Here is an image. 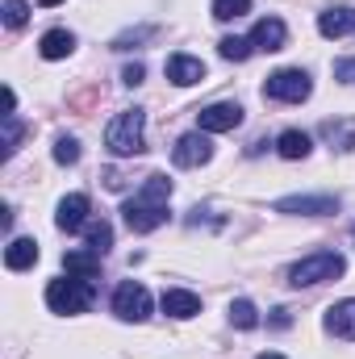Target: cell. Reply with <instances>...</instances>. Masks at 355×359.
Returning <instances> with one entry per match:
<instances>
[{
    "label": "cell",
    "mask_w": 355,
    "mask_h": 359,
    "mask_svg": "<svg viewBox=\"0 0 355 359\" xmlns=\"http://www.w3.org/2000/svg\"><path fill=\"white\" fill-rule=\"evenodd\" d=\"M168 196H172V180L168 176H147V184L121 205V213H126V226L134 230V234H151V230H159L163 222H168Z\"/></svg>",
    "instance_id": "1"
},
{
    "label": "cell",
    "mask_w": 355,
    "mask_h": 359,
    "mask_svg": "<svg viewBox=\"0 0 355 359\" xmlns=\"http://www.w3.org/2000/svg\"><path fill=\"white\" fill-rule=\"evenodd\" d=\"M105 147L117 159L142 155L147 151V113L142 109H121L109 126H105Z\"/></svg>",
    "instance_id": "2"
},
{
    "label": "cell",
    "mask_w": 355,
    "mask_h": 359,
    "mask_svg": "<svg viewBox=\"0 0 355 359\" xmlns=\"http://www.w3.org/2000/svg\"><path fill=\"white\" fill-rule=\"evenodd\" d=\"M343 268H347V259H343L339 251H318V255H305L301 264L288 268V284H293V288H314V284H322V280H339Z\"/></svg>",
    "instance_id": "3"
},
{
    "label": "cell",
    "mask_w": 355,
    "mask_h": 359,
    "mask_svg": "<svg viewBox=\"0 0 355 359\" xmlns=\"http://www.w3.org/2000/svg\"><path fill=\"white\" fill-rule=\"evenodd\" d=\"M92 280H80V276H63V280H51L46 284V305L51 313H84L92 305Z\"/></svg>",
    "instance_id": "4"
},
{
    "label": "cell",
    "mask_w": 355,
    "mask_h": 359,
    "mask_svg": "<svg viewBox=\"0 0 355 359\" xmlns=\"http://www.w3.org/2000/svg\"><path fill=\"white\" fill-rule=\"evenodd\" d=\"M309 92H314V84H309V76L301 67H284V72L267 76V84H264L267 100H284V104H301Z\"/></svg>",
    "instance_id": "5"
},
{
    "label": "cell",
    "mask_w": 355,
    "mask_h": 359,
    "mask_svg": "<svg viewBox=\"0 0 355 359\" xmlns=\"http://www.w3.org/2000/svg\"><path fill=\"white\" fill-rule=\"evenodd\" d=\"M113 313L121 322H147L151 318V292L138 280H121L117 292H113Z\"/></svg>",
    "instance_id": "6"
},
{
    "label": "cell",
    "mask_w": 355,
    "mask_h": 359,
    "mask_svg": "<svg viewBox=\"0 0 355 359\" xmlns=\"http://www.w3.org/2000/svg\"><path fill=\"white\" fill-rule=\"evenodd\" d=\"M196 126H201L205 134H226V130L243 126V109H239L234 100H217V104H205V109L196 113Z\"/></svg>",
    "instance_id": "7"
},
{
    "label": "cell",
    "mask_w": 355,
    "mask_h": 359,
    "mask_svg": "<svg viewBox=\"0 0 355 359\" xmlns=\"http://www.w3.org/2000/svg\"><path fill=\"white\" fill-rule=\"evenodd\" d=\"M172 159H176V168H201V163H209V159H213V142H209V134H205V130L184 134L176 147H172Z\"/></svg>",
    "instance_id": "8"
},
{
    "label": "cell",
    "mask_w": 355,
    "mask_h": 359,
    "mask_svg": "<svg viewBox=\"0 0 355 359\" xmlns=\"http://www.w3.org/2000/svg\"><path fill=\"white\" fill-rule=\"evenodd\" d=\"M276 213H305V217H326L339 213V196H280Z\"/></svg>",
    "instance_id": "9"
},
{
    "label": "cell",
    "mask_w": 355,
    "mask_h": 359,
    "mask_svg": "<svg viewBox=\"0 0 355 359\" xmlns=\"http://www.w3.org/2000/svg\"><path fill=\"white\" fill-rule=\"evenodd\" d=\"M55 226H59L63 234H80V230L88 226V196H84V192L63 196V201H59V213H55Z\"/></svg>",
    "instance_id": "10"
},
{
    "label": "cell",
    "mask_w": 355,
    "mask_h": 359,
    "mask_svg": "<svg viewBox=\"0 0 355 359\" xmlns=\"http://www.w3.org/2000/svg\"><path fill=\"white\" fill-rule=\"evenodd\" d=\"M284 42H288V25L280 21V17H264V21H255V29H251V46L255 50H284Z\"/></svg>",
    "instance_id": "11"
},
{
    "label": "cell",
    "mask_w": 355,
    "mask_h": 359,
    "mask_svg": "<svg viewBox=\"0 0 355 359\" xmlns=\"http://www.w3.org/2000/svg\"><path fill=\"white\" fill-rule=\"evenodd\" d=\"M318 29H322V38H347V34H355V8L351 4H335L326 13H318Z\"/></svg>",
    "instance_id": "12"
},
{
    "label": "cell",
    "mask_w": 355,
    "mask_h": 359,
    "mask_svg": "<svg viewBox=\"0 0 355 359\" xmlns=\"http://www.w3.org/2000/svg\"><path fill=\"white\" fill-rule=\"evenodd\" d=\"M326 334L355 343V297H347V301H339V305L326 309Z\"/></svg>",
    "instance_id": "13"
},
{
    "label": "cell",
    "mask_w": 355,
    "mask_h": 359,
    "mask_svg": "<svg viewBox=\"0 0 355 359\" xmlns=\"http://www.w3.org/2000/svg\"><path fill=\"white\" fill-rule=\"evenodd\" d=\"M168 80H172L176 88H192V84L205 80V63L192 59V55H172V59H168Z\"/></svg>",
    "instance_id": "14"
},
{
    "label": "cell",
    "mask_w": 355,
    "mask_h": 359,
    "mask_svg": "<svg viewBox=\"0 0 355 359\" xmlns=\"http://www.w3.org/2000/svg\"><path fill=\"white\" fill-rule=\"evenodd\" d=\"M159 305H163V313H168V318H176V322H188V318H196V313H201V297H196V292H188V288H168Z\"/></svg>",
    "instance_id": "15"
},
{
    "label": "cell",
    "mask_w": 355,
    "mask_h": 359,
    "mask_svg": "<svg viewBox=\"0 0 355 359\" xmlns=\"http://www.w3.org/2000/svg\"><path fill=\"white\" fill-rule=\"evenodd\" d=\"M4 264H8V271H25L38 264V243L34 238H13L8 247H4Z\"/></svg>",
    "instance_id": "16"
},
{
    "label": "cell",
    "mask_w": 355,
    "mask_h": 359,
    "mask_svg": "<svg viewBox=\"0 0 355 359\" xmlns=\"http://www.w3.org/2000/svg\"><path fill=\"white\" fill-rule=\"evenodd\" d=\"M38 50H42V59H67L72 50H76V34H67V29H46L42 34V42H38Z\"/></svg>",
    "instance_id": "17"
},
{
    "label": "cell",
    "mask_w": 355,
    "mask_h": 359,
    "mask_svg": "<svg viewBox=\"0 0 355 359\" xmlns=\"http://www.w3.org/2000/svg\"><path fill=\"white\" fill-rule=\"evenodd\" d=\"M63 268H67V276L96 280V276H100V255H96V251H67V255H63Z\"/></svg>",
    "instance_id": "18"
},
{
    "label": "cell",
    "mask_w": 355,
    "mask_h": 359,
    "mask_svg": "<svg viewBox=\"0 0 355 359\" xmlns=\"http://www.w3.org/2000/svg\"><path fill=\"white\" fill-rule=\"evenodd\" d=\"M276 151H280V159H305V155L314 151V142H309V134H301V130H284V134L276 138Z\"/></svg>",
    "instance_id": "19"
},
{
    "label": "cell",
    "mask_w": 355,
    "mask_h": 359,
    "mask_svg": "<svg viewBox=\"0 0 355 359\" xmlns=\"http://www.w3.org/2000/svg\"><path fill=\"white\" fill-rule=\"evenodd\" d=\"M230 326H239V330H255L260 326V313H255V305L247 297L230 301Z\"/></svg>",
    "instance_id": "20"
},
{
    "label": "cell",
    "mask_w": 355,
    "mask_h": 359,
    "mask_svg": "<svg viewBox=\"0 0 355 359\" xmlns=\"http://www.w3.org/2000/svg\"><path fill=\"white\" fill-rule=\"evenodd\" d=\"M217 50H222V59H230V63H243V59H251V55H255L251 38H222V42H217Z\"/></svg>",
    "instance_id": "21"
},
{
    "label": "cell",
    "mask_w": 355,
    "mask_h": 359,
    "mask_svg": "<svg viewBox=\"0 0 355 359\" xmlns=\"http://www.w3.org/2000/svg\"><path fill=\"white\" fill-rule=\"evenodd\" d=\"M84 230H88V251L105 255V251L113 247V226H109V222H92V226H84Z\"/></svg>",
    "instance_id": "22"
},
{
    "label": "cell",
    "mask_w": 355,
    "mask_h": 359,
    "mask_svg": "<svg viewBox=\"0 0 355 359\" xmlns=\"http://www.w3.org/2000/svg\"><path fill=\"white\" fill-rule=\"evenodd\" d=\"M251 13V0H213V17L217 21H239Z\"/></svg>",
    "instance_id": "23"
},
{
    "label": "cell",
    "mask_w": 355,
    "mask_h": 359,
    "mask_svg": "<svg viewBox=\"0 0 355 359\" xmlns=\"http://www.w3.org/2000/svg\"><path fill=\"white\" fill-rule=\"evenodd\" d=\"M29 21V4L25 0H4V25L8 29H21Z\"/></svg>",
    "instance_id": "24"
},
{
    "label": "cell",
    "mask_w": 355,
    "mask_h": 359,
    "mask_svg": "<svg viewBox=\"0 0 355 359\" xmlns=\"http://www.w3.org/2000/svg\"><path fill=\"white\" fill-rule=\"evenodd\" d=\"M55 159H59L63 168L80 163V142H76V138H59V142H55Z\"/></svg>",
    "instance_id": "25"
},
{
    "label": "cell",
    "mask_w": 355,
    "mask_h": 359,
    "mask_svg": "<svg viewBox=\"0 0 355 359\" xmlns=\"http://www.w3.org/2000/svg\"><path fill=\"white\" fill-rule=\"evenodd\" d=\"M17 142H21V121L13 113H4V155H13Z\"/></svg>",
    "instance_id": "26"
},
{
    "label": "cell",
    "mask_w": 355,
    "mask_h": 359,
    "mask_svg": "<svg viewBox=\"0 0 355 359\" xmlns=\"http://www.w3.org/2000/svg\"><path fill=\"white\" fill-rule=\"evenodd\" d=\"M142 76H147V67H142V63H126V67H121V84H130V88H138V84H142Z\"/></svg>",
    "instance_id": "27"
},
{
    "label": "cell",
    "mask_w": 355,
    "mask_h": 359,
    "mask_svg": "<svg viewBox=\"0 0 355 359\" xmlns=\"http://www.w3.org/2000/svg\"><path fill=\"white\" fill-rule=\"evenodd\" d=\"M335 80L355 84V59H339V63H335Z\"/></svg>",
    "instance_id": "28"
},
{
    "label": "cell",
    "mask_w": 355,
    "mask_h": 359,
    "mask_svg": "<svg viewBox=\"0 0 355 359\" xmlns=\"http://www.w3.org/2000/svg\"><path fill=\"white\" fill-rule=\"evenodd\" d=\"M38 4H42V8H55V4H63V0H38Z\"/></svg>",
    "instance_id": "29"
},
{
    "label": "cell",
    "mask_w": 355,
    "mask_h": 359,
    "mask_svg": "<svg viewBox=\"0 0 355 359\" xmlns=\"http://www.w3.org/2000/svg\"><path fill=\"white\" fill-rule=\"evenodd\" d=\"M255 359H284V355H276V351H264V355H255Z\"/></svg>",
    "instance_id": "30"
}]
</instances>
